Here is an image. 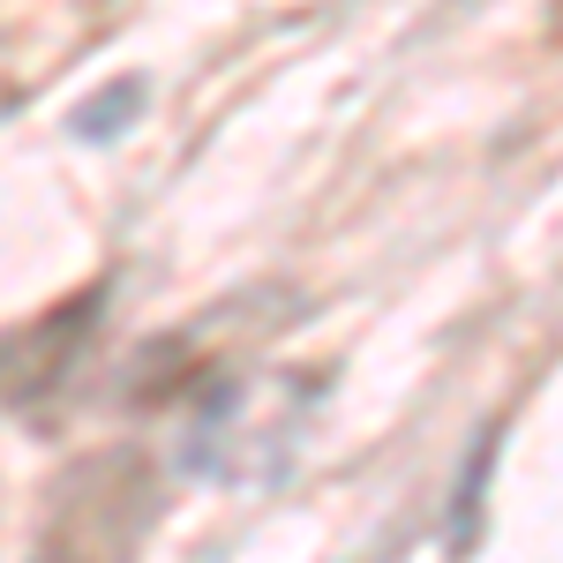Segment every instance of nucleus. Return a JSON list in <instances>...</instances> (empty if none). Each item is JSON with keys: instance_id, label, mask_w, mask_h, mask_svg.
Returning <instances> with one entry per match:
<instances>
[{"instance_id": "f257e3e1", "label": "nucleus", "mask_w": 563, "mask_h": 563, "mask_svg": "<svg viewBox=\"0 0 563 563\" xmlns=\"http://www.w3.org/2000/svg\"><path fill=\"white\" fill-rule=\"evenodd\" d=\"M113 98H121V106H98V113H84V121H76V129H84V135H106V129H121V121L135 113V98H143V84H121Z\"/></svg>"}]
</instances>
